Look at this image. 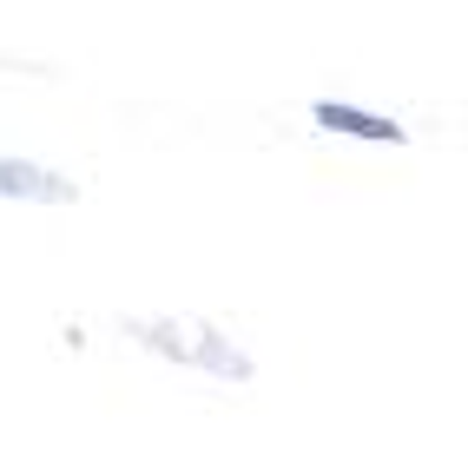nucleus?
<instances>
[{
	"label": "nucleus",
	"mask_w": 468,
	"mask_h": 468,
	"mask_svg": "<svg viewBox=\"0 0 468 468\" xmlns=\"http://www.w3.org/2000/svg\"><path fill=\"white\" fill-rule=\"evenodd\" d=\"M126 336L139 343V350L165 356V363L205 369V377H218V383H251V377H258V363L244 356L225 330L192 324V317H126Z\"/></svg>",
	"instance_id": "f257e3e1"
},
{
	"label": "nucleus",
	"mask_w": 468,
	"mask_h": 468,
	"mask_svg": "<svg viewBox=\"0 0 468 468\" xmlns=\"http://www.w3.org/2000/svg\"><path fill=\"white\" fill-rule=\"evenodd\" d=\"M0 198H27V205H73L80 185L53 165H34V159H14L0 152Z\"/></svg>",
	"instance_id": "f03ea898"
},
{
	"label": "nucleus",
	"mask_w": 468,
	"mask_h": 468,
	"mask_svg": "<svg viewBox=\"0 0 468 468\" xmlns=\"http://www.w3.org/2000/svg\"><path fill=\"white\" fill-rule=\"evenodd\" d=\"M310 119H317L324 133H336V139H369V145H402V139H410L396 119L369 112V106H343V100H317V106H310Z\"/></svg>",
	"instance_id": "7ed1b4c3"
}]
</instances>
